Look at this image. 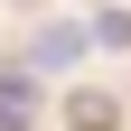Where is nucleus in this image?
Returning a JSON list of instances; mask_svg holds the SVG:
<instances>
[{"mask_svg":"<svg viewBox=\"0 0 131 131\" xmlns=\"http://www.w3.org/2000/svg\"><path fill=\"white\" fill-rule=\"evenodd\" d=\"M94 47H131V9H112V19L94 28Z\"/></svg>","mask_w":131,"mask_h":131,"instance_id":"nucleus-4","label":"nucleus"},{"mask_svg":"<svg viewBox=\"0 0 131 131\" xmlns=\"http://www.w3.org/2000/svg\"><path fill=\"white\" fill-rule=\"evenodd\" d=\"M75 131H122V103H112V94H75Z\"/></svg>","mask_w":131,"mask_h":131,"instance_id":"nucleus-3","label":"nucleus"},{"mask_svg":"<svg viewBox=\"0 0 131 131\" xmlns=\"http://www.w3.org/2000/svg\"><path fill=\"white\" fill-rule=\"evenodd\" d=\"M84 47H94L84 19H47L38 38H28V75H66V66H84Z\"/></svg>","mask_w":131,"mask_h":131,"instance_id":"nucleus-1","label":"nucleus"},{"mask_svg":"<svg viewBox=\"0 0 131 131\" xmlns=\"http://www.w3.org/2000/svg\"><path fill=\"white\" fill-rule=\"evenodd\" d=\"M28 122H38V75L0 66V131H28Z\"/></svg>","mask_w":131,"mask_h":131,"instance_id":"nucleus-2","label":"nucleus"}]
</instances>
